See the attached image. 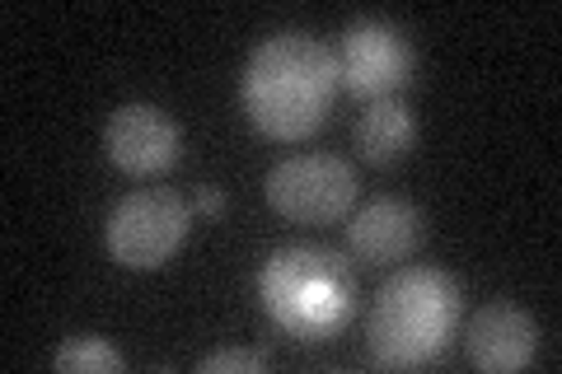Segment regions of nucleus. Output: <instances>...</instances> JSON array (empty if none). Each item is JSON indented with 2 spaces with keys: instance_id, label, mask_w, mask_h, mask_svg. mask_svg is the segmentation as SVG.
Here are the masks:
<instances>
[{
  "instance_id": "obj_1",
  "label": "nucleus",
  "mask_w": 562,
  "mask_h": 374,
  "mask_svg": "<svg viewBox=\"0 0 562 374\" xmlns=\"http://www.w3.org/2000/svg\"><path fill=\"white\" fill-rule=\"evenodd\" d=\"M338 57L310 33H272L244 66V109L272 140H305L328 122Z\"/></svg>"
},
{
  "instance_id": "obj_2",
  "label": "nucleus",
  "mask_w": 562,
  "mask_h": 374,
  "mask_svg": "<svg viewBox=\"0 0 562 374\" xmlns=\"http://www.w3.org/2000/svg\"><path fill=\"white\" fill-rule=\"evenodd\" d=\"M460 324V291L436 267H403L375 295L371 309V355L390 370L431 365L450 347Z\"/></svg>"
},
{
  "instance_id": "obj_3",
  "label": "nucleus",
  "mask_w": 562,
  "mask_h": 374,
  "mask_svg": "<svg viewBox=\"0 0 562 374\" xmlns=\"http://www.w3.org/2000/svg\"><path fill=\"white\" fill-rule=\"evenodd\" d=\"M262 305L272 324L295 342L338 337L357 305V286L338 253L328 248H281L262 267Z\"/></svg>"
},
{
  "instance_id": "obj_4",
  "label": "nucleus",
  "mask_w": 562,
  "mask_h": 374,
  "mask_svg": "<svg viewBox=\"0 0 562 374\" xmlns=\"http://www.w3.org/2000/svg\"><path fill=\"white\" fill-rule=\"evenodd\" d=\"M188 202L173 197L169 188H146L122 197L109 216V253L113 262L132 267V272H150L165 267L188 235Z\"/></svg>"
},
{
  "instance_id": "obj_5",
  "label": "nucleus",
  "mask_w": 562,
  "mask_h": 374,
  "mask_svg": "<svg viewBox=\"0 0 562 374\" xmlns=\"http://www.w3.org/2000/svg\"><path fill=\"white\" fill-rule=\"evenodd\" d=\"M268 202L295 225H333L357 206V169L338 155H295L268 173Z\"/></svg>"
},
{
  "instance_id": "obj_6",
  "label": "nucleus",
  "mask_w": 562,
  "mask_h": 374,
  "mask_svg": "<svg viewBox=\"0 0 562 374\" xmlns=\"http://www.w3.org/2000/svg\"><path fill=\"white\" fill-rule=\"evenodd\" d=\"M413 43L384 20H357L342 33L338 80L361 99H394L413 76Z\"/></svg>"
},
{
  "instance_id": "obj_7",
  "label": "nucleus",
  "mask_w": 562,
  "mask_h": 374,
  "mask_svg": "<svg viewBox=\"0 0 562 374\" xmlns=\"http://www.w3.org/2000/svg\"><path fill=\"white\" fill-rule=\"evenodd\" d=\"M179 146L183 136L173 127V117L150 109V103H127L103 127V150L122 173H165L179 159Z\"/></svg>"
},
{
  "instance_id": "obj_8",
  "label": "nucleus",
  "mask_w": 562,
  "mask_h": 374,
  "mask_svg": "<svg viewBox=\"0 0 562 374\" xmlns=\"http://www.w3.org/2000/svg\"><path fill=\"white\" fill-rule=\"evenodd\" d=\"M417 243H422V216L408 202H394V197L361 206L347 225V248L366 267H394L403 258H413Z\"/></svg>"
},
{
  "instance_id": "obj_9",
  "label": "nucleus",
  "mask_w": 562,
  "mask_h": 374,
  "mask_svg": "<svg viewBox=\"0 0 562 374\" xmlns=\"http://www.w3.org/2000/svg\"><path fill=\"white\" fill-rule=\"evenodd\" d=\"M535 347H539V332H535V318L506 305V299H492L473 314L469 324V361L479 370H525L535 361Z\"/></svg>"
},
{
  "instance_id": "obj_10",
  "label": "nucleus",
  "mask_w": 562,
  "mask_h": 374,
  "mask_svg": "<svg viewBox=\"0 0 562 374\" xmlns=\"http://www.w3.org/2000/svg\"><path fill=\"white\" fill-rule=\"evenodd\" d=\"M413 136H417V122H413L408 103H403L398 94L394 99H375L371 109L357 117V132H351V140H357V155L366 159V165H380V169L408 155Z\"/></svg>"
},
{
  "instance_id": "obj_11",
  "label": "nucleus",
  "mask_w": 562,
  "mask_h": 374,
  "mask_svg": "<svg viewBox=\"0 0 562 374\" xmlns=\"http://www.w3.org/2000/svg\"><path fill=\"white\" fill-rule=\"evenodd\" d=\"M57 370H103V374H113V370H122V355L113 351V347H103L99 337H70V342H61L57 347Z\"/></svg>"
},
{
  "instance_id": "obj_12",
  "label": "nucleus",
  "mask_w": 562,
  "mask_h": 374,
  "mask_svg": "<svg viewBox=\"0 0 562 374\" xmlns=\"http://www.w3.org/2000/svg\"><path fill=\"white\" fill-rule=\"evenodd\" d=\"M262 365H268V361H262L258 351H221V355H206V361H202L206 374H225V370H254L258 374Z\"/></svg>"
},
{
  "instance_id": "obj_13",
  "label": "nucleus",
  "mask_w": 562,
  "mask_h": 374,
  "mask_svg": "<svg viewBox=\"0 0 562 374\" xmlns=\"http://www.w3.org/2000/svg\"><path fill=\"white\" fill-rule=\"evenodd\" d=\"M192 206H198L202 216H221V211H225V192H221V188H202V192H198V202H192Z\"/></svg>"
}]
</instances>
